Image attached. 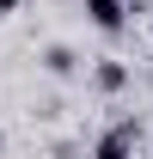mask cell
<instances>
[{
	"mask_svg": "<svg viewBox=\"0 0 153 159\" xmlns=\"http://www.w3.org/2000/svg\"><path fill=\"white\" fill-rule=\"evenodd\" d=\"M43 67H49L55 80H74L80 74V55L67 49V43H49V49H43Z\"/></svg>",
	"mask_w": 153,
	"mask_h": 159,
	"instance_id": "277c9868",
	"label": "cell"
},
{
	"mask_svg": "<svg viewBox=\"0 0 153 159\" xmlns=\"http://www.w3.org/2000/svg\"><path fill=\"white\" fill-rule=\"evenodd\" d=\"M92 86L104 92V98H116V92L129 86V61H110V55H104V61L92 67Z\"/></svg>",
	"mask_w": 153,
	"mask_h": 159,
	"instance_id": "3957f363",
	"label": "cell"
},
{
	"mask_svg": "<svg viewBox=\"0 0 153 159\" xmlns=\"http://www.w3.org/2000/svg\"><path fill=\"white\" fill-rule=\"evenodd\" d=\"M6 12H19V0H0V19H6Z\"/></svg>",
	"mask_w": 153,
	"mask_h": 159,
	"instance_id": "5b68a950",
	"label": "cell"
},
{
	"mask_svg": "<svg viewBox=\"0 0 153 159\" xmlns=\"http://www.w3.org/2000/svg\"><path fill=\"white\" fill-rule=\"evenodd\" d=\"M0 141H6V129H0Z\"/></svg>",
	"mask_w": 153,
	"mask_h": 159,
	"instance_id": "8992f818",
	"label": "cell"
},
{
	"mask_svg": "<svg viewBox=\"0 0 153 159\" xmlns=\"http://www.w3.org/2000/svg\"><path fill=\"white\" fill-rule=\"evenodd\" d=\"M135 135H141L135 122H116L110 135H104V141L92 147V159H135Z\"/></svg>",
	"mask_w": 153,
	"mask_h": 159,
	"instance_id": "7a4b0ae2",
	"label": "cell"
},
{
	"mask_svg": "<svg viewBox=\"0 0 153 159\" xmlns=\"http://www.w3.org/2000/svg\"><path fill=\"white\" fill-rule=\"evenodd\" d=\"M129 6L135 0H86V19H92L104 37H123V31H129Z\"/></svg>",
	"mask_w": 153,
	"mask_h": 159,
	"instance_id": "6da1fadb",
	"label": "cell"
}]
</instances>
